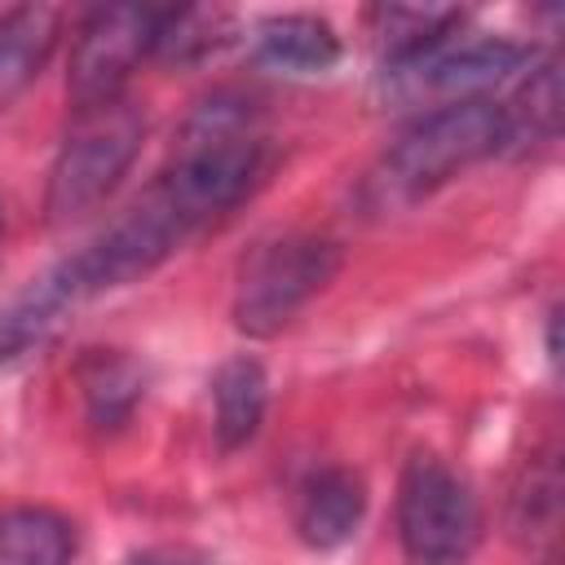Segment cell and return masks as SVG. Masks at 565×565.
Here are the masks:
<instances>
[{"instance_id":"6da1fadb","label":"cell","mask_w":565,"mask_h":565,"mask_svg":"<svg viewBox=\"0 0 565 565\" xmlns=\"http://www.w3.org/2000/svg\"><path fill=\"white\" fill-rule=\"evenodd\" d=\"M260 168H265V128L256 106L238 93H216L190 110L172 163L154 185L199 230L212 216L230 212L256 185Z\"/></svg>"},{"instance_id":"7a4b0ae2","label":"cell","mask_w":565,"mask_h":565,"mask_svg":"<svg viewBox=\"0 0 565 565\" xmlns=\"http://www.w3.org/2000/svg\"><path fill=\"white\" fill-rule=\"evenodd\" d=\"M503 150V110L490 102H455L424 110L380 159L366 181L375 207H411L455 181L463 168Z\"/></svg>"},{"instance_id":"3957f363","label":"cell","mask_w":565,"mask_h":565,"mask_svg":"<svg viewBox=\"0 0 565 565\" xmlns=\"http://www.w3.org/2000/svg\"><path fill=\"white\" fill-rule=\"evenodd\" d=\"M530 62L525 44H512L503 35H468L463 22L446 35L428 40L424 49L384 62L380 93L397 106H455V102H486L490 88L508 84Z\"/></svg>"},{"instance_id":"277c9868","label":"cell","mask_w":565,"mask_h":565,"mask_svg":"<svg viewBox=\"0 0 565 565\" xmlns=\"http://www.w3.org/2000/svg\"><path fill=\"white\" fill-rule=\"evenodd\" d=\"M141 137H146V119L128 97L75 110L71 132L49 172V194H44L49 221L66 225L88 216L97 203H106L119 177L132 168Z\"/></svg>"},{"instance_id":"5b68a950","label":"cell","mask_w":565,"mask_h":565,"mask_svg":"<svg viewBox=\"0 0 565 565\" xmlns=\"http://www.w3.org/2000/svg\"><path fill=\"white\" fill-rule=\"evenodd\" d=\"M397 534L415 565H463L481 539L472 486L446 459L415 450L397 481Z\"/></svg>"},{"instance_id":"8992f818","label":"cell","mask_w":565,"mask_h":565,"mask_svg":"<svg viewBox=\"0 0 565 565\" xmlns=\"http://www.w3.org/2000/svg\"><path fill=\"white\" fill-rule=\"evenodd\" d=\"M340 252L327 238L287 234L260 243L238 274L234 291V322L247 335H274L282 331L335 274Z\"/></svg>"},{"instance_id":"52a82bcc","label":"cell","mask_w":565,"mask_h":565,"mask_svg":"<svg viewBox=\"0 0 565 565\" xmlns=\"http://www.w3.org/2000/svg\"><path fill=\"white\" fill-rule=\"evenodd\" d=\"M159 13L163 9H146V4H110V9H93L79 22L66 71V93L75 110L124 97L128 75L154 49Z\"/></svg>"},{"instance_id":"ba28073f","label":"cell","mask_w":565,"mask_h":565,"mask_svg":"<svg viewBox=\"0 0 565 565\" xmlns=\"http://www.w3.org/2000/svg\"><path fill=\"white\" fill-rule=\"evenodd\" d=\"M366 512V486L349 468H318L296 494V534L309 547H340Z\"/></svg>"},{"instance_id":"9c48e42d","label":"cell","mask_w":565,"mask_h":565,"mask_svg":"<svg viewBox=\"0 0 565 565\" xmlns=\"http://www.w3.org/2000/svg\"><path fill=\"white\" fill-rule=\"evenodd\" d=\"M79 305V291L71 287L66 269H49L40 282H31L4 313H0V366L22 362L26 353L44 349L62 322V313Z\"/></svg>"},{"instance_id":"30bf717a","label":"cell","mask_w":565,"mask_h":565,"mask_svg":"<svg viewBox=\"0 0 565 565\" xmlns=\"http://www.w3.org/2000/svg\"><path fill=\"white\" fill-rule=\"evenodd\" d=\"M256 57L287 75H318L340 62V35L313 13H282L256 26Z\"/></svg>"},{"instance_id":"8fae6325","label":"cell","mask_w":565,"mask_h":565,"mask_svg":"<svg viewBox=\"0 0 565 565\" xmlns=\"http://www.w3.org/2000/svg\"><path fill=\"white\" fill-rule=\"evenodd\" d=\"M269 384L256 358H230L212 380V433L221 450H238L265 419Z\"/></svg>"},{"instance_id":"7c38bea8","label":"cell","mask_w":565,"mask_h":565,"mask_svg":"<svg viewBox=\"0 0 565 565\" xmlns=\"http://www.w3.org/2000/svg\"><path fill=\"white\" fill-rule=\"evenodd\" d=\"M57 9L26 4L0 18V106H9L49 62L57 44Z\"/></svg>"},{"instance_id":"4fadbf2b","label":"cell","mask_w":565,"mask_h":565,"mask_svg":"<svg viewBox=\"0 0 565 565\" xmlns=\"http://www.w3.org/2000/svg\"><path fill=\"white\" fill-rule=\"evenodd\" d=\"M75 525L49 508L0 512V565H71Z\"/></svg>"},{"instance_id":"5bb4252c","label":"cell","mask_w":565,"mask_h":565,"mask_svg":"<svg viewBox=\"0 0 565 565\" xmlns=\"http://www.w3.org/2000/svg\"><path fill=\"white\" fill-rule=\"evenodd\" d=\"M503 110V150H530L539 141L556 137L561 124V75L552 62H543L539 71H530V79L516 88L512 106Z\"/></svg>"},{"instance_id":"9a60e30c","label":"cell","mask_w":565,"mask_h":565,"mask_svg":"<svg viewBox=\"0 0 565 565\" xmlns=\"http://www.w3.org/2000/svg\"><path fill=\"white\" fill-rule=\"evenodd\" d=\"M221 44H230V13H221V9H163L150 53L181 66V62H203Z\"/></svg>"},{"instance_id":"2e32d148","label":"cell","mask_w":565,"mask_h":565,"mask_svg":"<svg viewBox=\"0 0 565 565\" xmlns=\"http://www.w3.org/2000/svg\"><path fill=\"white\" fill-rule=\"evenodd\" d=\"M84 397H88V415L93 424H124L128 411L141 402V371L119 358V353H93L79 371Z\"/></svg>"},{"instance_id":"e0dca14e","label":"cell","mask_w":565,"mask_h":565,"mask_svg":"<svg viewBox=\"0 0 565 565\" xmlns=\"http://www.w3.org/2000/svg\"><path fill=\"white\" fill-rule=\"evenodd\" d=\"M128 565H207V561L199 552H190V547H150V552L132 556Z\"/></svg>"},{"instance_id":"ac0fdd59","label":"cell","mask_w":565,"mask_h":565,"mask_svg":"<svg viewBox=\"0 0 565 565\" xmlns=\"http://www.w3.org/2000/svg\"><path fill=\"white\" fill-rule=\"evenodd\" d=\"M0 243H4V199H0Z\"/></svg>"}]
</instances>
